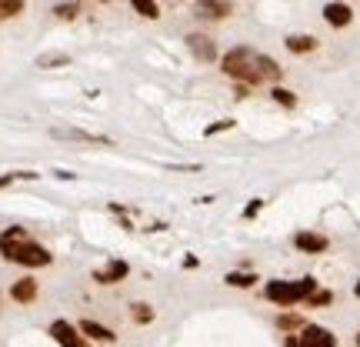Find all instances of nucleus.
I'll list each match as a JSON object with an SVG mask.
<instances>
[{
    "mask_svg": "<svg viewBox=\"0 0 360 347\" xmlns=\"http://www.w3.org/2000/svg\"><path fill=\"white\" fill-rule=\"evenodd\" d=\"M220 70L231 77L233 84H247V87L264 84V74H260V54L251 50V47H231V50L220 57Z\"/></svg>",
    "mask_w": 360,
    "mask_h": 347,
    "instance_id": "f257e3e1",
    "label": "nucleus"
},
{
    "mask_svg": "<svg viewBox=\"0 0 360 347\" xmlns=\"http://www.w3.org/2000/svg\"><path fill=\"white\" fill-rule=\"evenodd\" d=\"M317 291V281L314 277H300V281H267L264 287V297L277 307H294V304H304L310 294Z\"/></svg>",
    "mask_w": 360,
    "mask_h": 347,
    "instance_id": "f03ea898",
    "label": "nucleus"
},
{
    "mask_svg": "<svg viewBox=\"0 0 360 347\" xmlns=\"http://www.w3.org/2000/svg\"><path fill=\"white\" fill-rule=\"evenodd\" d=\"M54 260V254L43 247V244H37V240H23L21 251H17V257H14V264H21V267H47Z\"/></svg>",
    "mask_w": 360,
    "mask_h": 347,
    "instance_id": "7ed1b4c3",
    "label": "nucleus"
},
{
    "mask_svg": "<svg viewBox=\"0 0 360 347\" xmlns=\"http://www.w3.org/2000/svg\"><path fill=\"white\" fill-rule=\"evenodd\" d=\"M50 337H54L61 347H90L87 344V337H84V330L74 327L70 321H54V324H50Z\"/></svg>",
    "mask_w": 360,
    "mask_h": 347,
    "instance_id": "20e7f679",
    "label": "nucleus"
},
{
    "mask_svg": "<svg viewBox=\"0 0 360 347\" xmlns=\"http://www.w3.org/2000/svg\"><path fill=\"white\" fill-rule=\"evenodd\" d=\"M193 14L200 21H227L233 14L231 0H193Z\"/></svg>",
    "mask_w": 360,
    "mask_h": 347,
    "instance_id": "39448f33",
    "label": "nucleus"
},
{
    "mask_svg": "<svg viewBox=\"0 0 360 347\" xmlns=\"http://www.w3.org/2000/svg\"><path fill=\"white\" fill-rule=\"evenodd\" d=\"M297 341H300V347H337V337L320 324H307L297 334Z\"/></svg>",
    "mask_w": 360,
    "mask_h": 347,
    "instance_id": "423d86ee",
    "label": "nucleus"
},
{
    "mask_svg": "<svg viewBox=\"0 0 360 347\" xmlns=\"http://www.w3.org/2000/svg\"><path fill=\"white\" fill-rule=\"evenodd\" d=\"M50 137L54 140H74V144H110L100 134H90V130L81 127H50Z\"/></svg>",
    "mask_w": 360,
    "mask_h": 347,
    "instance_id": "0eeeda50",
    "label": "nucleus"
},
{
    "mask_svg": "<svg viewBox=\"0 0 360 347\" xmlns=\"http://www.w3.org/2000/svg\"><path fill=\"white\" fill-rule=\"evenodd\" d=\"M294 247L300 254H324V251L330 247V240L324 238V234H317V231H297Z\"/></svg>",
    "mask_w": 360,
    "mask_h": 347,
    "instance_id": "6e6552de",
    "label": "nucleus"
},
{
    "mask_svg": "<svg viewBox=\"0 0 360 347\" xmlns=\"http://www.w3.org/2000/svg\"><path fill=\"white\" fill-rule=\"evenodd\" d=\"M187 47H191V54L200 64H213L217 61V43L207 34H187Z\"/></svg>",
    "mask_w": 360,
    "mask_h": 347,
    "instance_id": "1a4fd4ad",
    "label": "nucleus"
},
{
    "mask_svg": "<svg viewBox=\"0 0 360 347\" xmlns=\"http://www.w3.org/2000/svg\"><path fill=\"white\" fill-rule=\"evenodd\" d=\"M127 274H130V264H127V260H110L107 267H97V271H94V281L104 284V287H110V284L127 281Z\"/></svg>",
    "mask_w": 360,
    "mask_h": 347,
    "instance_id": "9d476101",
    "label": "nucleus"
},
{
    "mask_svg": "<svg viewBox=\"0 0 360 347\" xmlns=\"http://www.w3.org/2000/svg\"><path fill=\"white\" fill-rule=\"evenodd\" d=\"M23 240H30L23 227H7V231L0 234V257H3V260H14V257H17V251H21Z\"/></svg>",
    "mask_w": 360,
    "mask_h": 347,
    "instance_id": "9b49d317",
    "label": "nucleus"
},
{
    "mask_svg": "<svg viewBox=\"0 0 360 347\" xmlns=\"http://www.w3.org/2000/svg\"><path fill=\"white\" fill-rule=\"evenodd\" d=\"M324 21L330 23V27H350L354 21V10L347 7V3H340V0H330V3H324Z\"/></svg>",
    "mask_w": 360,
    "mask_h": 347,
    "instance_id": "f8f14e48",
    "label": "nucleus"
},
{
    "mask_svg": "<svg viewBox=\"0 0 360 347\" xmlns=\"http://www.w3.org/2000/svg\"><path fill=\"white\" fill-rule=\"evenodd\" d=\"M37 281L34 277H21V281H14V287H10V297L17 304H34L37 301Z\"/></svg>",
    "mask_w": 360,
    "mask_h": 347,
    "instance_id": "ddd939ff",
    "label": "nucleus"
},
{
    "mask_svg": "<svg viewBox=\"0 0 360 347\" xmlns=\"http://www.w3.org/2000/svg\"><path fill=\"white\" fill-rule=\"evenodd\" d=\"M77 327L84 330V337H90V341H100V344H114L117 341V334L107 324H97V321H81Z\"/></svg>",
    "mask_w": 360,
    "mask_h": 347,
    "instance_id": "4468645a",
    "label": "nucleus"
},
{
    "mask_svg": "<svg viewBox=\"0 0 360 347\" xmlns=\"http://www.w3.org/2000/svg\"><path fill=\"white\" fill-rule=\"evenodd\" d=\"M284 47L290 50V54H314L317 50V37H310V34H290Z\"/></svg>",
    "mask_w": 360,
    "mask_h": 347,
    "instance_id": "2eb2a0df",
    "label": "nucleus"
},
{
    "mask_svg": "<svg viewBox=\"0 0 360 347\" xmlns=\"http://www.w3.org/2000/svg\"><path fill=\"white\" fill-rule=\"evenodd\" d=\"M130 7H134V14H140L144 21H157V17H160V3H157V0H130Z\"/></svg>",
    "mask_w": 360,
    "mask_h": 347,
    "instance_id": "dca6fc26",
    "label": "nucleus"
},
{
    "mask_svg": "<svg viewBox=\"0 0 360 347\" xmlns=\"http://www.w3.org/2000/svg\"><path fill=\"white\" fill-rule=\"evenodd\" d=\"M260 281L257 274H251V271H231L227 277H224V284L227 287H254V284Z\"/></svg>",
    "mask_w": 360,
    "mask_h": 347,
    "instance_id": "f3484780",
    "label": "nucleus"
},
{
    "mask_svg": "<svg viewBox=\"0 0 360 347\" xmlns=\"http://www.w3.org/2000/svg\"><path fill=\"white\" fill-rule=\"evenodd\" d=\"M27 10V0H0V21H14Z\"/></svg>",
    "mask_w": 360,
    "mask_h": 347,
    "instance_id": "a211bd4d",
    "label": "nucleus"
},
{
    "mask_svg": "<svg viewBox=\"0 0 360 347\" xmlns=\"http://www.w3.org/2000/svg\"><path fill=\"white\" fill-rule=\"evenodd\" d=\"M271 97H274V104H280V107H287V110L297 107V94L294 90H287V87H280V84H274Z\"/></svg>",
    "mask_w": 360,
    "mask_h": 347,
    "instance_id": "6ab92c4d",
    "label": "nucleus"
},
{
    "mask_svg": "<svg viewBox=\"0 0 360 347\" xmlns=\"http://www.w3.org/2000/svg\"><path fill=\"white\" fill-rule=\"evenodd\" d=\"M54 14H57L61 21H74V17L81 14V0H64V3H57Z\"/></svg>",
    "mask_w": 360,
    "mask_h": 347,
    "instance_id": "aec40b11",
    "label": "nucleus"
},
{
    "mask_svg": "<svg viewBox=\"0 0 360 347\" xmlns=\"http://www.w3.org/2000/svg\"><path fill=\"white\" fill-rule=\"evenodd\" d=\"M130 317H134L137 324H150V321H153V307L144 304V301H137L134 307H130Z\"/></svg>",
    "mask_w": 360,
    "mask_h": 347,
    "instance_id": "412c9836",
    "label": "nucleus"
},
{
    "mask_svg": "<svg viewBox=\"0 0 360 347\" xmlns=\"http://www.w3.org/2000/svg\"><path fill=\"white\" fill-rule=\"evenodd\" d=\"M277 327H280V330H304V317H300V314H280V317H277Z\"/></svg>",
    "mask_w": 360,
    "mask_h": 347,
    "instance_id": "4be33fe9",
    "label": "nucleus"
},
{
    "mask_svg": "<svg viewBox=\"0 0 360 347\" xmlns=\"http://www.w3.org/2000/svg\"><path fill=\"white\" fill-rule=\"evenodd\" d=\"M330 301H334V294H330V291H320V287H317V291H314V294H310L304 304H307V307H327Z\"/></svg>",
    "mask_w": 360,
    "mask_h": 347,
    "instance_id": "5701e85b",
    "label": "nucleus"
},
{
    "mask_svg": "<svg viewBox=\"0 0 360 347\" xmlns=\"http://www.w3.org/2000/svg\"><path fill=\"white\" fill-rule=\"evenodd\" d=\"M41 174H34V171H14V174H3L0 177V187H7V184H14V180H37Z\"/></svg>",
    "mask_w": 360,
    "mask_h": 347,
    "instance_id": "b1692460",
    "label": "nucleus"
},
{
    "mask_svg": "<svg viewBox=\"0 0 360 347\" xmlns=\"http://www.w3.org/2000/svg\"><path fill=\"white\" fill-rule=\"evenodd\" d=\"M233 120L227 117V120H217V124H211V127H204V137H213V134H224V130H231Z\"/></svg>",
    "mask_w": 360,
    "mask_h": 347,
    "instance_id": "393cba45",
    "label": "nucleus"
},
{
    "mask_svg": "<svg viewBox=\"0 0 360 347\" xmlns=\"http://www.w3.org/2000/svg\"><path fill=\"white\" fill-rule=\"evenodd\" d=\"M260 207H264V200H260V197H254V200L244 207V220H254V217L260 214Z\"/></svg>",
    "mask_w": 360,
    "mask_h": 347,
    "instance_id": "a878e982",
    "label": "nucleus"
},
{
    "mask_svg": "<svg viewBox=\"0 0 360 347\" xmlns=\"http://www.w3.org/2000/svg\"><path fill=\"white\" fill-rule=\"evenodd\" d=\"M37 64H41V67H50V64H67V57H64V54H61V57H41Z\"/></svg>",
    "mask_w": 360,
    "mask_h": 347,
    "instance_id": "bb28decb",
    "label": "nucleus"
},
{
    "mask_svg": "<svg viewBox=\"0 0 360 347\" xmlns=\"http://www.w3.org/2000/svg\"><path fill=\"white\" fill-rule=\"evenodd\" d=\"M233 94L244 101V97H251V87H247V84H237V87H233Z\"/></svg>",
    "mask_w": 360,
    "mask_h": 347,
    "instance_id": "cd10ccee",
    "label": "nucleus"
},
{
    "mask_svg": "<svg viewBox=\"0 0 360 347\" xmlns=\"http://www.w3.org/2000/svg\"><path fill=\"white\" fill-rule=\"evenodd\" d=\"M284 347H300V341H297V337H287V341H284Z\"/></svg>",
    "mask_w": 360,
    "mask_h": 347,
    "instance_id": "c85d7f7f",
    "label": "nucleus"
},
{
    "mask_svg": "<svg viewBox=\"0 0 360 347\" xmlns=\"http://www.w3.org/2000/svg\"><path fill=\"white\" fill-rule=\"evenodd\" d=\"M354 294H357V297H360V281H357V284H354Z\"/></svg>",
    "mask_w": 360,
    "mask_h": 347,
    "instance_id": "c756f323",
    "label": "nucleus"
},
{
    "mask_svg": "<svg viewBox=\"0 0 360 347\" xmlns=\"http://www.w3.org/2000/svg\"><path fill=\"white\" fill-rule=\"evenodd\" d=\"M357 347H360V330H357Z\"/></svg>",
    "mask_w": 360,
    "mask_h": 347,
    "instance_id": "7c9ffc66",
    "label": "nucleus"
},
{
    "mask_svg": "<svg viewBox=\"0 0 360 347\" xmlns=\"http://www.w3.org/2000/svg\"><path fill=\"white\" fill-rule=\"evenodd\" d=\"M97 3H107V0H97Z\"/></svg>",
    "mask_w": 360,
    "mask_h": 347,
    "instance_id": "2f4dec72",
    "label": "nucleus"
}]
</instances>
